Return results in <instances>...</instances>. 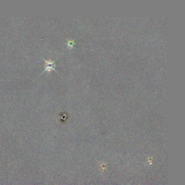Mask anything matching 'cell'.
Masks as SVG:
<instances>
[{"mask_svg": "<svg viewBox=\"0 0 185 185\" xmlns=\"http://www.w3.org/2000/svg\"><path fill=\"white\" fill-rule=\"evenodd\" d=\"M74 44H75V42H74L73 40H67V47L68 48L73 47Z\"/></svg>", "mask_w": 185, "mask_h": 185, "instance_id": "7a4b0ae2", "label": "cell"}, {"mask_svg": "<svg viewBox=\"0 0 185 185\" xmlns=\"http://www.w3.org/2000/svg\"><path fill=\"white\" fill-rule=\"evenodd\" d=\"M44 59L45 61V71L46 72H50L51 70H56L55 69V66H56V64H55L54 62L51 59Z\"/></svg>", "mask_w": 185, "mask_h": 185, "instance_id": "6da1fadb", "label": "cell"}]
</instances>
